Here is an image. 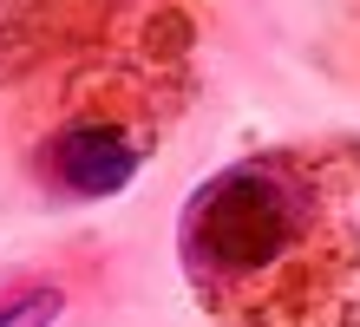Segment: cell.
I'll list each match as a JSON object with an SVG mask.
<instances>
[{
    "mask_svg": "<svg viewBox=\"0 0 360 327\" xmlns=\"http://www.w3.org/2000/svg\"><path fill=\"white\" fill-rule=\"evenodd\" d=\"M0 92H20V150L46 196H118L197 98V13L190 0H0Z\"/></svg>",
    "mask_w": 360,
    "mask_h": 327,
    "instance_id": "cell-1",
    "label": "cell"
},
{
    "mask_svg": "<svg viewBox=\"0 0 360 327\" xmlns=\"http://www.w3.org/2000/svg\"><path fill=\"white\" fill-rule=\"evenodd\" d=\"M177 262L217 327H360V144H269L177 216Z\"/></svg>",
    "mask_w": 360,
    "mask_h": 327,
    "instance_id": "cell-2",
    "label": "cell"
},
{
    "mask_svg": "<svg viewBox=\"0 0 360 327\" xmlns=\"http://www.w3.org/2000/svg\"><path fill=\"white\" fill-rule=\"evenodd\" d=\"M53 314H59V288H27L0 308V327H53Z\"/></svg>",
    "mask_w": 360,
    "mask_h": 327,
    "instance_id": "cell-3",
    "label": "cell"
}]
</instances>
